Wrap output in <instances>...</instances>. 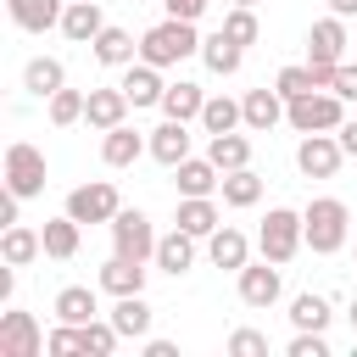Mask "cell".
<instances>
[{
	"label": "cell",
	"instance_id": "obj_26",
	"mask_svg": "<svg viewBox=\"0 0 357 357\" xmlns=\"http://www.w3.org/2000/svg\"><path fill=\"white\" fill-rule=\"evenodd\" d=\"M61 84H67V67H61V56H28V67H22V89H28V95L50 100Z\"/></svg>",
	"mask_w": 357,
	"mask_h": 357
},
{
	"label": "cell",
	"instance_id": "obj_23",
	"mask_svg": "<svg viewBox=\"0 0 357 357\" xmlns=\"http://www.w3.org/2000/svg\"><path fill=\"white\" fill-rule=\"evenodd\" d=\"M33 257H45V234H39V229H28V223H6V234H0V262L28 268Z\"/></svg>",
	"mask_w": 357,
	"mask_h": 357
},
{
	"label": "cell",
	"instance_id": "obj_5",
	"mask_svg": "<svg viewBox=\"0 0 357 357\" xmlns=\"http://www.w3.org/2000/svg\"><path fill=\"white\" fill-rule=\"evenodd\" d=\"M6 190L17 201L45 195V151L39 145H28V139H11L6 145Z\"/></svg>",
	"mask_w": 357,
	"mask_h": 357
},
{
	"label": "cell",
	"instance_id": "obj_44",
	"mask_svg": "<svg viewBox=\"0 0 357 357\" xmlns=\"http://www.w3.org/2000/svg\"><path fill=\"white\" fill-rule=\"evenodd\" d=\"M162 6H167V17H184V22H201L212 0H162Z\"/></svg>",
	"mask_w": 357,
	"mask_h": 357
},
{
	"label": "cell",
	"instance_id": "obj_1",
	"mask_svg": "<svg viewBox=\"0 0 357 357\" xmlns=\"http://www.w3.org/2000/svg\"><path fill=\"white\" fill-rule=\"evenodd\" d=\"M190 56H201V33H195V22H184V17H162L156 28H145L139 33V61H151V67H178V61H190Z\"/></svg>",
	"mask_w": 357,
	"mask_h": 357
},
{
	"label": "cell",
	"instance_id": "obj_28",
	"mask_svg": "<svg viewBox=\"0 0 357 357\" xmlns=\"http://www.w3.org/2000/svg\"><path fill=\"white\" fill-rule=\"evenodd\" d=\"M201 61H206V73H218V78H234V73H240V61H245V45H234V39L218 28L212 39H201Z\"/></svg>",
	"mask_w": 357,
	"mask_h": 357
},
{
	"label": "cell",
	"instance_id": "obj_19",
	"mask_svg": "<svg viewBox=\"0 0 357 357\" xmlns=\"http://www.w3.org/2000/svg\"><path fill=\"white\" fill-rule=\"evenodd\" d=\"M100 28H106L100 0H67V11H61V33H67L73 45H95Z\"/></svg>",
	"mask_w": 357,
	"mask_h": 357
},
{
	"label": "cell",
	"instance_id": "obj_20",
	"mask_svg": "<svg viewBox=\"0 0 357 357\" xmlns=\"http://www.w3.org/2000/svg\"><path fill=\"white\" fill-rule=\"evenodd\" d=\"M95 61L100 67H128V61H139V45H134V33L128 28H117V22H106L100 33H95Z\"/></svg>",
	"mask_w": 357,
	"mask_h": 357
},
{
	"label": "cell",
	"instance_id": "obj_22",
	"mask_svg": "<svg viewBox=\"0 0 357 357\" xmlns=\"http://www.w3.org/2000/svg\"><path fill=\"white\" fill-rule=\"evenodd\" d=\"M173 173H178V178H173L178 195H218V184H223V173H218L212 156H184Z\"/></svg>",
	"mask_w": 357,
	"mask_h": 357
},
{
	"label": "cell",
	"instance_id": "obj_18",
	"mask_svg": "<svg viewBox=\"0 0 357 357\" xmlns=\"http://www.w3.org/2000/svg\"><path fill=\"white\" fill-rule=\"evenodd\" d=\"M6 11H11V22L22 33H45V28H61L67 0H6Z\"/></svg>",
	"mask_w": 357,
	"mask_h": 357
},
{
	"label": "cell",
	"instance_id": "obj_33",
	"mask_svg": "<svg viewBox=\"0 0 357 357\" xmlns=\"http://www.w3.org/2000/svg\"><path fill=\"white\" fill-rule=\"evenodd\" d=\"M240 123H245L240 100H229V95H206V106H201V128H206V134H229V128H240Z\"/></svg>",
	"mask_w": 357,
	"mask_h": 357
},
{
	"label": "cell",
	"instance_id": "obj_16",
	"mask_svg": "<svg viewBox=\"0 0 357 357\" xmlns=\"http://www.w3.org/2000/svg\"><path fill=\"white\" fill-rule=\"evenodd\" d=\"M145 151H151V139H139V128H128V123L106 128V139H100V162L106 167H134Z\"/></svg>",
	"mask_w": 357,
	"mask_h": 357
},
{
	"label": "cell",
	"instance_id": "obj_30",
	"mask_svg": "<svg viewBox=\"0 0 357 357\" xmlns=\"http://www.w3.org/2000/svg\"><path fill=\"white\" fill-rule=\"evenodd\" d=\"M201 106H206V89H201V84H190V78L167 84V95H162V117H173V123L201 117Z\"/></svg>",
	"mask_w": 357,
	"mask_h": 357
},
{
	"label": "cell",
	"instance_id": "obj_7",
	"mask_svg": "<svg viewBox=\"0 0 357 357\" xmlns=\"http://www.w3.org/2000/svg\"><path fill=\"white\" fill-rule=\"evenodd\" d=\"M67 212H73L78 223H112V218L123 212V201H117V184L95 178V184H78V190H67Z\"/></svg>",
	"mask_w": 357,
	"mask_h": 357
},
{
	"label": "cell",
	"instance_id": "obj_2",
	"mask_svg": "<svg viewBox=\"0 0 357 357\" xmlns=\"http://www.w3.org/2000/svg\"><path fill=\"white\" fill-rule=\"evenodd\" d=\"M301 229H307V251L312 257H335L351 240V212H346L340 195H312L307 212H301Z\"/></svg>",
	"mask_w": 357,
	"mask_h": 357
},
{
	"label": "cell",
	"instance_id": "obj_11",
	"mask_svg": "<svg viewBox=\"0 0 357 357\" xmlns=\"http://www.w3.org/2000/svg\"><path fill=\"white\" fill-rule=\"evenodd\" d=\"M128 95H123V84H106V89H89V100H84V123L89 128H117V123H128Z\"/></svg>",
	"mask_w": 357,
	"mask_h": 357
},
{
	"label": "cell",
	"instance_id": "obj_45",
	"mask_svg": "<svg viewBox=\"0 0 357 357\" xmlns=\"http://www.w3.org/2000/svg\"><path fill=\"white\" fill-rule=\"evenodd\" d=\"M335 139H340V151H346V156H357V117H346V123L335 128Z\"/></svg>",
	"mask_w": 357,
	"mask_h": 357
},
{
	"label": "cell",
	"instance_id": "obj_9",
	"mask_svg": "<svg viewBox=\"0 0 357 357\" xmlns=\"http://www.w3.org/2000/svg\"><path fill=\"white\" fill-rule=\"evenodd\" d=\"M340 162H346V151H340L335 134H301V145H296V167H301L307 178H335Z\"/></svg>",
	"mask_w": 357,
	"mask_h": 357
},
{
	"label": "cell",
	"instance_id": "obj_37",
	"mask_svg": "<svg viewBox=\"0 0 357 357\" xmlns=\"http://www.w3.org/2000/svg\"><path fill=\"white\" fill-rule=\"evenodd\" d=\"M223 33H229L234 45H257V39H262L257 6H229V11H223Z\"/></svg>",
	"mask_w": 357,
	"mask_h": 357
},
{
	"label": "cell",
	"instance_id": "obj_49",
	"mask_svg": "<svg viewBox=\"0 0 357 357\" xmlns=\"http://www.w3.org/2000/svg\"><path fill=\"white\" fill-rule=\"evenodd\" d=\"M229 6H257V0H229Z\"/></svg>",
	"mask_w": 357,
	"mask_h": 357
},
{
	"label": "cell",
	"instance_id": "obj_40",
	"mask_svg": "<svg viewBox=\"0 0 357 357\" xmlns=\"http://www.w3.org/2000/svg\"><path fill=\"white\" fill-rule=\"evenodd\" d=\"M45 351L50 357H84V324H61L56 318V329L45 335Z\"/></svg>",
	"mask_w": 357,
	"mask_h": 357
},
{
	"label": "cell",
	"instance_id": "obj_31",
	"mask_svg": "<svg viewBox=\"0 0 357 357\" xmlns=\"http://www.w3.org/2000/svg\"><path fill=\"white\" fill-rule=\"evenodd\" d=\"M206 156L218 162V173H234V167H251V139L245 134H206Z\"/></svg>",
	"mask_w": 357,
	"mask_h": 357
},
{
	"label": "cell",
	"instance_id": "obj_50",
	"mask_svg": "<svg viewBox=\"0 0 357 357\" xmlns=\"http://www.w3.org/2000/svg\"><path fill=\"white\" fill-rule=\"evenodd\" d=\"M351 45H357V39H351Z\"/></svg>",
	"mask_w": 357,
	"mask_h": 357
},
{
	"label": "cell",
	"instance_id": "obj_25",
	"mask_svg": "<svg viewBox=\"0 0 357 357\" xmlns=\"http://www.w3.org/2000/svg\"><path fill=\"white\" fill-rule=\"evenodd\" d=\"M106 318L117 324V335H123V340H145L156 312H151V301H145V290H139V296H117V307H112Z\"/></svg>",
	"mask_w": 357,
	"mask_h": 357
},
{
	"label": "cell",
	"instance_id": "obj_6",
	"mask_svg": "<svg viewBox=\"0 0 357 357\" xmlns=\"http://www.w3.org/2000/svg\"><path fill=\"white\" fill-rule=\"evenodd\" d=\"M106 229H112V251H117V257H134V262H151V257H156V240H162V234L151 229V218H145L139 206H123Z\"/></svg>",
	"mask_w": 357,
	"mask_h": 357
},
{
	"label": "cell",
	"instance_id": "obj_32",
	"mask_svg": "<svg viewBox=\"0 0 357 357\" xmlns=\"http://www.w3.org/2000/svg\"><path fill=\"white\" fill-rule=\"evenodd\" d=\"M78 229H84V223H78L73 212H61V218H45V229H39V234H45V257H56V262L78 257Z\"/></svg>",
	"mask_w": 357,
	"mask_h": 357
},
{
	"label": "cell",
	"instance_id": "obj_36",
	"mask_svg": "<svg viewBox=\"0 0 357 357\" xmlns=\"http://www.w3.org/2000/svg\"><path fill=\"white\" fill-rule=\"evenodd\" d=\"M84 100H89L84 89H67V84H61V89L45 100V112H50L56 128H73V123H84Z\"/></svg>",
	"mask_w": 357,
	"mask_h": 357
},
{
	"label": "cell",
	"instance_id": "obj_35",
	"mask_svg": "<svg viewBox=\"0 0 357 357\" xmlns=\"http://www.w3.org/2000/svg\"><path fill=\"white\" fill-rule=\"evenodd\" d=\"M273 89H279L284 100H301V95H312V89H324V84H318V73H312V61H296V67H279V78H273Z\"/></svg>",
	"mask_w": 357,
	"mask_h": 357
},
{
	"label": "cell",
	"instance_id": "obj_39",
	"mask_svg": "<svg viewBox=\"0 0 357 357\" xmlns=\"http://www.w3.org/2000/svg\"><path fill=\"white\" fill-rule=\"evenodd\" d=\"M117 340H123V335H117L112 318H89V324H84V357H112Z\"/></svg>",
	"mask_w": 357,
	"mask_h": 357
},
{
	"label": "cell",
	"instance_id": "obj_34",
	"mask_svg": "<svg viewBox=\"0 0 357 357\" xmlns=\"http://www.w3.org/2000/svg\"><path fill=\"white\" fill-rule=\"evenodd\" d=\"M223 206H257L262 201V178L251 173V167H234V173H223Z\"/></svg>",
	"mask_w": 357,
	"mask_h": 357
},
{
	"label": "cell",
	"instance_id": "obj_43",
	"mask_svg": "<svg viewBox=\"0 0 357 357\" xmlns=\"http://www.w3.org/2000/svg\"><path fill=\"white\" fill-rule=\"evenodd\" d=\"M340 100H357V61H340L335 67V84H329Z\"/></svg>",
	"mask_w": 357,
	"mask_h": 357
},
{
	"label": "cell",
	"instance_id": "obj_27",
	"mask_svg": "<svg viewBox=\"0 0 357 357\" xmlns=\"http://www.w3.org/2000/svg\"><path fill=\"white\" fill-rule=\"evenodd\" d=\"M173 223H178V229H190L195 240H206V234H212L223 218H218V201H212V195H178V212H173Z\"/></svg>",
	"mask_w": 357,
	"mask_h": 357
},
{
	"label": "cell",
	"instance_id": "obj_41",
	"mask_svg": "<svg viewBox=\"0 0 357 357\" xmlns=\"http://www.w3.org/2000/svg\"><path fill=\"white\" fill-rule=\"evenodd\" d=\"M284 351L290 357H329V340H324V329H296Z\"/></svg>",
	"mask_w": 357,
	"mask_h": 357
},
{
	"label": "cell",
	"instance_id": "obj_12",
	"mask_svg": "<svg viewBox=\"0 0 357 357\" xmlns=\"http://www.w3.org/2000/svg\"><path fill=\"white\" fill-rule=\"evenodd\" d=\"M279 290H284V284H279V262L262 257V262H245V268H240V301H245V307H273Z\"/></svg>",
	"mask_w": 357,
	"mask_h": 357
},
{
	"label": "cell",
	"instance_id": "obj_13",
	"mask_svg": "<svg viewBox=\"0 0 357 357\" xmlns=\"http://www.w3.org/2000/svg\"><path fill=\"white\" fill-rule=\"evenodd\" d=\"M117 84H123V95L134 100V112H139V106H162V95H167V84H162V67H151V61H128Z\"/></svg>",
	"mask_w": 357,
	"mask_h": 357
},
{
	"label": "cell",
	"instance_id": "obj_3",
	"mask_svg": "<svg viewBox=\"0 0 357 357\" xmlns=\"http://www.w3.org/2000/svg\"><path fill=\"white\" fill-rule=\"evenodd\" d=\"M284 123H290L296 134H335V128L346 123V100H340L335 89H312V95L290 100Z\"/></svg>",
	"mask_w": 357,
	"mask_h": 357
},
{
	"label": "cell",
	"instance_id": "obj_47",
	"mask_svg": "<svg viewBox=\"0 0 357 357\" xmlns=\"http://www.w3.org/2000/svg\"><path fill=\"white\" fill-rule=\"evenodd\" d=\"M329 11L335 17H357V0H329Z\"/></svg>",
	"mask_w": 357,
	"mask_h": 357
},
{
	"label": "cell",
	"instance_id": "obj_29",
	"mask_svg": "<svg viewBox=\"0 0 357 357\" xmlns=\"http://www.w3.org/2000/svg\"><path fill=\"white\" fill-rule=\"evenodd\" d=\"M50 312H56L61 324H89V318H100V301H95V290H89V284H61Z\"/></svg>",
	"mask_w": 357,
	"mask_h": 357
},
{
	"label": "cell",
	"instance_id": "obj_46",
	"mask_svg": "<svg viewBox=\"0 0 357 357\" xmlns=\"http://www.w3.org/2000/svg\"><path fill=\"white\" fill-rule=\"evenodd\" d=\"M173 351H178L173 340H145V357H173Z\"/></svg>",
	"mask_w": 357,
	"mask_h": 357
},
{
	"label": "cell",
	"instance_id": "obj_38",
	"mask_svg": "<svg viewBox=\"0 0 357 357\" xmlns=\"http://www.w3.org/2000/svg\"><path fill=\"white\" fill-rule=\"evenodd\" d=\"M329 318H335V312H329V301H324V296H312V290L290 301V324H296V329H329Z\"/></svg>",
	"mask_w": 357,
	"mask_h": 357
},
{
	"label": "cell",
	"instance_id": "obj_48",
	"mask_svg": "<svg viewBox=\"0 0 357 357\" xmlns=\"http://www.w3.org/2000/svg\"><path fill=\"white\" fill-rule=\"evenodd\" d=\"M346 318H351V329H357V301H351V312H346Z\"/></svg>",
	"mask_w": 357,
	"mask_h": 357
},
{
	"label": "cell",
	"instance_id": "obj_21",
	"mask_svg": "<svg viewBox=\"0 0 357 357\" xmlns=\"http://www.w3.org/2000/svg\"><path fill=\"white\" fill-rule=\"evenodd\" d=\"M190 123H173V117H162V128H151V156L162 162V167H178L184 156H190Z\"/></svg>",
	"mask_w": 357,
	"mask_h": 357
},
{
	"label": "cell",
	"instance_id": "obj_14",
	"mask_svg": "<svg viewBox=\"0 0 357 357\" xmlns=\"http://www.w3.org/2000/svg\"><path fill=\"white\" fill-rule=\"evenodd\" d=\"M240 112H245V128H251V134H268L273 123H284V112H290V100H284L279 89H245V100H240Z\"/></svg>",
	"mask_w": 357,
	"mask_h": 357
},
{
	"label": "cell",
	"instance_id": "obj_4",
	"mask_svg": "<svg viewBox=\"0 0 357 357\" xmlns=\"http://www.w3.org/2000/svg\"><path fill=\"white\" fill-rule=\"evenodd\" d=\"M257 245H262V257L268 262H290L301 245H307V229H301V212H290V206H273L268 218H262V229H257Z\"/></svg>",
	"mask_w": 357,
	"mask_h": 357
},
{
	"label": "cell",
	"instance_id": "obj_42",
	"mask_svg": "<svg viewBox=\"0 0 357 357\" xmlns=\"http://www.w3.org/2000/svg\"><path fill=\"white\" fill-rule=\"evenodd\" d=\"M229 351H234V357H262V351H268V335H257V329H234V335H229Z\"/></svg>",
	"mask_w": 357,
	"mask_h": 357
},
{
	"label": "cell",
	"instance_id": "obj_8",
	"mask_svg": "<svg viewBox=\"0 0 357 357\" xmlns=\"http://www.w3.org/2000/svg\"><path fill=\"white\" fill-rule=\"evenodd\" d=\"M346 45H351V33H346V17H318L312 22V33H307V61L312 67H340L346 61Z\"/></svg>",
	"mask_w": 357,
	"mask_h": 357
},
{
	"label": "cell",
	"instance_id": "obj_17",
	"mask_svg": "<svg viewBox=\"0 0 357 357\" xmlns=\"http://www.w3.org/2000/svg\"><path fill=\"white\" fill-rule=\"evenodd\" d=\"M151 262H156L162 273H173V279H178V273H190V268H195V234L173 223V234H162V240H156V257H151Z\"/></svg>",
	"mask_w": 357,
	"mask_h": 357
},
{
	"label": "cell",
	"instance_id": "obj_10",
	"mask_svg": "<svg viewBox=\"0 0 357 357\" xmlns=\"http://www.w3.org/2000/svg\"><path fill=\"white\" fill-rule=\"evenodd\" d=\"M39 351H45V335H39L33 312L6 307L0 312V357H39Z\"/></svg>",
	"mask_w": 357,
	"mask_h": 357
},
{
	"label": "cell",
	"instance_id": "obj_15",
	"mask_svg": "<svg viewBox=\"0 0 357 357\" xmlns=\"http://www.w3.org/2000/svg\"><path fill=\"white\" fill-rule=\"evenodd\" d=\"M206 257H212V268H229V273H240V268L251 262V240H245L240 229L218 223V229L206 234Z\"/></svg>",
	"mask_w": 357,
	"mask_h": 357
},
{
	"label": "cell",
	"instance_id": "obj_24",
	"mask_svg": "<svg viewBox=\"0 0 357 357\" xmlns=\"http://www.w3.org/2000/svg\"><path fill=\"white\" fill-rule=\"evenodd\" d=\"M100 290H106V296H139V290H145V262L112 251L106 268H100Z\"/></svg>",
	"mask_w": 357,
	"mask_h": 357
}]
</instances>
